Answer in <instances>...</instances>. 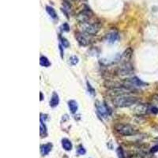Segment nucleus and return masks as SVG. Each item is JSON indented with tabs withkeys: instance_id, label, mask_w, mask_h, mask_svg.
Instances as JSON below:
<instances>
[{
	"instance_id": "nucleus-21",
	"label": "nucleus",
	"mask_w": 158,
	"mask_h": 158,
	"mask_svg": "<svg viewBox=\"0 0 158 158\" xmlns=\"http://www.w3.org/2000/svg\"><path fill=\"white\" fill-rule=\"evenodd\" d=\"M149 111L153 114H157L158 113V108H157L156 106H152L149 108Z\"/></svg>"
},
{
	"instance_id": "nucleus-12",
	"label": "nucleus",
	"mask_w": 158,
	"mask_h": 158,
	"mask_svg": "<svg viewBox=\"0 0 158 158\" xmlns=\"http://www.w3.org/2000/svg\"><path fill=\"white\" fill-rule=\"evenodd\" d=\"M132 71H133V69H132V67L131 66H128L127 64L126 65H124L123 66V67L121 68V70H120V74H122V75H126V74H130L132 73Z\"/></svg>"
},
{
	"instance_id": "nucleus-24",
	"label": "nucleus",
	"mask_w": 158,
	"mask_h": 158,
	"mask_svg": "<svg viewBox=\"0 0 158 158\" xmlns=\"http://www.w3.org/2000/svg\"><path fill=\"white\" fill-rule=\"evenodd\" d=\"M157 151H158V145L153 146V147L151 149V150H150V152H151L152 153H156V152H157Z\"/></svg>"
},
{
	"instance_id": "nucleus-1",
	"label": "nucleus",
	"mask_w": 158,
	"mask_h": 158,
	"mask_svg": "<svg viewBox=\"0 0 158 158\" xmlns=\"http://www.w3.org/2000/svg\"><path fill=\"white\" fill-rule=\"evenodd\" d=\"M138 101L137 97L129 96V95H123L116 97L113 99V104L117 108H126L135 104Z\"/></svg>"
},
{
	"instance_id": "nucleus-18",
	"label": "nucleus",
	"mask_w": 158,
	"mask_h": 158,
	"mask_svg": "<svg viewBox=\"0 0 158 158\" xmlns=\"http://www.w3.org/2000/svg\"><path fill=\"white\" fill-rule=\"evenodd\" d=\"M117 155H118V157L119 158H125L124 156V153H123V149L121 147H119L117 149Z\"/></svg>"
},
{
	"instance_id": "nucleus-15",
	"label": "nucleus",
	"mask_w": 158,
	"mask_h": 158,
	"mask_svg": "<svg viewBox=\"0 0 158 158\" xmlns=\"http://www.w3.org/2000/svg\"><path fill=\"white\" fill-rule=\"evenodd\" d=\"M40 65H41L42 67H49L50 65H51V63H50V61L48 60V59L45 56L40 57Z\"/></svg>"
},
{
	"instance_id": "nucleus-26",
	"label": "nucleus",
	"mask_w": 158,
	"mask_h": 158,
	"mask_svg": "<svg viewBox=\"0 0 158 158\" xmlns=\"http://www.w3.org/2000/svg\"><path fill=\"white\" fill-rule=\"evenodd\" d=\"M153 99L156 102H158V94L154 95V96H153Z\"/></svg>"
},
{
	"instance_id": "nucleus-27",
	"label": "nucleus",
	"mask_w": 158,
	"mask_h": 158,
	"mask_svg": "<svg viewBox=\"0 0 158 158\" xmlns=\"http://www.w3.org/2000/svg\"><path fill=\"white\" fill-rule=\"evenodd\" d=\"M40 97H41V98H40V100H43V95H42V93H40Z\"/></svg>"
},
{
	"instance_id": "nucleus-9",
	"label": "nucleus",
	"mask_w": 158,
	"mask_h": 158,
	"mask_svg": "<svg viewBox=\"0 0 158 158\" xmlns=\"http://www.w3.org/2000/svg\"><path fill=\"white\" fill-rule=\"evenodd\" d=\"M52 144H51V143L42 145L41 147H40V153H41V154L43 156H45V155L48 154L49 152L52 150Z\"/></svg>"
},
{
	"instance_id": "nucleus-23",
	"label": "nucleus",
	"mask_w": 158,
	"mask_h": 158,
	"mask_svg": "<svg viewBox=\"0 0 158 158\" xmlns=\"http://www.w3.org/2000/svg\"><path fill=\"white\" fill-rule=\"evenodd\" d=\"M61 42H62V44H63V47H68L69 46V43L67 42V40H65L64 38H62L61 39Z\"/></svg>"
},
{
	"instance_id": "nucleus-11",
	"label": "nucleus",
	"mask_w": 158,
	"mask_h": 158,
	"mask_svg": "<svg viewBox=\"0 0 158 158\" xmlns=\"http://www.w3.org/2000/svg\"><path fill=\"white\" fill-rule=\"evenodd\" d=\"M107 39H108L109 43L113 44L119 39V34L116 32H112L108 33V35L107 36Z\"/></svg>"
},
{
	"instance_id": "nucleus-4",
	"label": "nucleus",
	"mask_w": 158,
	"mask_h": 158,
	"mask_svg": "<svg viewBox=\"0 0 158 158\" xmlns=\"http://www.w3.org/2000/svg\"><path fill=\"white\" fill-rule=\"evenodd\" d=\"M75 37L77 39V40L81 45L86 46L89 45L91 43V37L90 35L86 34V33H81V32H78L76 34Z\"/></svg>"
},
{
	"instance_id": "nucleus-19",
	"label": "nucleus",
	"mask_w": 158,
	"mask_h": 158,
	"mask_svg": "<svg viewBox=\"0 0 158 158\" xmlns=\"http://www.w3.org/2000/svg\"><path fill=\"white\" fill-rule=\"evenodd\" d=\"M78 58L77 56H72L70 59V63L71 65H76L77 63H78Z\"/></svg>"
},
{
	"instance_id": "nucleus-16",
	"label": "nucleus",
	"mask_w": 158,
	"mask_h": 158,
	"mask_svg": "<svg viewBox=\"0 0 158 158\" xmlns=\"http://www.w3.org/2000/svg\"><path fill=\"white\" fill-rule=\"evenodd\" d=\"M46 10H47V12L48 13L50 16L52 17V18H57V14L56 13L55 10L53 9L52 7H46Z\"/></svg>"
},
{
	"instance_id": "nucleus-6",
	"label": "nucleus",
	"mask_w": 158,
	"mask_h": 158,
	"mask_svg": "<svg viewBox=\"0 0 158 158\" xmlns=\"http://www.w3.org/2000/svg\"><path fill=\"white\" fill-rule=\"evenodd\" d=\"M149 109V106L143 104H138L134 107V112L138 116H142V115H145L148 112Z\"/></svg>"
},
{
	"instance_id": "nucleus-3",
	"label": "nucleus",
	"mask_w": 158,
	"mask_h": 158,
	"mask_svg": "<svg viewBox=\"0 0 158 158\" xmlns=\"http://www.w3.org/2000/svg\"><path fill=\"white\" fill-rule=\"evenodd\" d=\"M116 130L118 133L124 136H130L136 133V130L129 124L120 123L116 126Z\"/></svg>"
},
{
	"instance_id": "nucleus-17",
	"label": "nucleus",
	"mask_w": 158,
	"mask_h": 158,
	"mask_svg": "<svg viewBox=\"0 0 158 158\" xmlns=\"http://www.w3.org/2000/svg\"><path fill=\"white\" fill-rule=\"evenodd\" d=\"M47 134V127L44 125V123H43L42 120H40V135L41 137H45V135Z\"/></svg>"
},
{
	"instance_id": "nucleus-10",
	"label": "nucleus",
	"mask_w": 158,
	"mask_h": 158,
	"mask_svg": "<svg viewBox=\"0 0 158 158\" xmlns=\"http://www.w3.org/2000/svg\"><path fill=\"white\" fill-rule=\"evenodd\" d=\"M59 103V95L57 94L56 93H53L52 96V98L50 100V106L55 108L56 107Z\"/></svg>"
},
{
	"instance_id": "nucleus-14",
	"label": "nucleus",
	"mask_w": 158,
	"mask_h": 158,
	"mask_svg": "<svg viewBox=\"0 0 158 158\" xmlns=\"http://www.w3.org/2000/svg\"><path fill=\"white\" fill-rule=\"evenodd\" d=\"M68 106H69V108L71 113H75L78 109V105L75 100H70L68 102Z\"/></svg>"
},
{
	"instance_id": "nucleus-20",
	"label": "nucleus",
	"mask_w": 158,
	"mask_h": 158,
	"mask_svg": "<svg viewBox=\"0 0 158 158\" xmlns=\"http://www.w3.org/2000/svg\"><path fill=\"white\" fill-rule=\"evenodd\" d=\"M85 149L84 148L82 147L81 145H80V146H78V148H77V153L80 155H84L85 153Z\"/></svg>"
},
{
	"instance_id": "nucleus-5",
	"label": "nucleus",
	"mask_w": 158,
	"mask_h": 158,
	"mask_svg": "<svg viewBox=\"0 0 158 158\" xmlns=\"http://www.w3.org/2000/svg\"><path fill=\"white\" fill-rule=\"evenodd\" d=\"M96 108L98 113L104 118H107L108 116L109 113H110V110H109L108 107L105 105L104 103H101V102L97 101L96 103Z\"/></svg>"
},
{
	"instance_id": "nucleus-7",
	"label": "nucleus",
	"mask_w": 158,
	"mask_h": 158,
	"mask_svg": "<svg viewBox=\"0 0 158 158\" xmlns=\"http://www.w3.org/2000/svg\"><path fill=\"white\" fill-rule=\"evenodd\" d=\"M125 83H126V85H132V86L134 85V86H137V87H141V86H145L146 85L143 81H141L139 78H138L136 77L127 79L125 81Z\"/></svg>"
},
{
	"instance_id": "nucleus-22",
	"label": "nucleus",
	"mask_w": 158,
	"mask_h": 158,
	"mask_svg": "<svg viewBox=\"0 0 158 158\" xmlns=\"http://www.w3.org/2000/svg\"><path fill=\"white\" fill-rule=\"evenodd\" d=\"M87 87H88V90H89V93L92 95H94L95 94V90L91 86V85L89 84V82H87Z\"/></svg>"
},
{
	"instance_id": "nucleus-25",
	"label": "nucleus",
	"mask_w": 158,
	"mask_h": 158,
	"mask_svg": "<svg viewBox=\"0 0 158 158\" xmlns=\"http://www.w3.org/2000/svg\"><path fill=\"white\" fill-rule=\"evenodd\" d=\"M63 30L64 31H69V26L67 25V24H64V25H63Z\"/></svg>"
},
{
	"instance_id": "nucleus-2",
	"label": "nucleus",
	"mask_w": 158,
	"mask_h": 158,
	"mask_svg": "<svg viewBox=\"0 0 158 158\" xmlns=\"http://www.w3.org/2000/svg\"><path fill=\"white\" fill-rule=\"evenodd\" d=\"M81 28L83 32L91 36L95 35V34L97 33L100 26L97 23L87 21V22L81 23Z\"/></svg>"
},
{
	"instance_id": "nucleus-28",
	"label": "nucleus",
	"mask_w": 158,
	"mask_h": 158,
	"mask_svg": "<svg viewBox=\"0 0 158 158\" xmlns=\"http://www.w3.org/2000/svg\"><path fill=\"white\" fill-rule=\"evenodd\" d=\"M74 1H75V0H74Z\"/></svg>"
},
{
	"instance_id": "nucleus-13",
	"label": "nucleus",
	"mask_w": 158,
	"mask_h": 158,
	"mask_svg": "<svg viewBox=\"0 0 158 158\" xmlns=\"http://www.w3.org/2000/svg\"><path fill=\"white\" fill-rule=\"evenodd\" d=\"M62 145H63V149L67 151H70L72 149V143L67 138H63L62 140Z\"/></svg>"
},
{
	"instance_id": "nucleus-8",
	"label": "nucleus",
	"mask_w": 158,
	"mask_h": 158,
	"mask_svg": "<svg viewBox=\"0 0 158 158\" xmlns=\"http://www.w3.org/2000/svg\"><path fill=\"white\" fill-rule=\"evenodd\" d=\"M132 54H133V51H132V49H131L130 48H129L128 49H126V51L123 53V55H122V56H121V61L126 63L130 59V58L132 56Z\"/></svg>"
}]
</instances>
